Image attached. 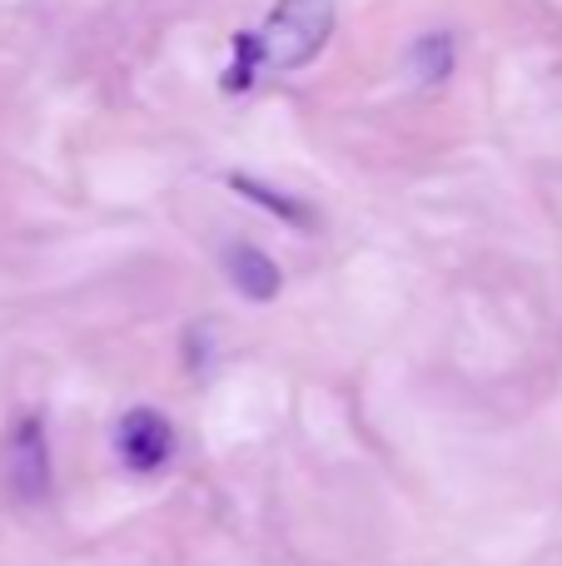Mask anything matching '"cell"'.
Segmentation results:
<instances>
[{"label": "cell", "instance_id": "obj_3", "mask_svg": "<svg viewBox=\"0 0 562 566\" xmlns=\"http://www.w3.org/2000/svg\"><path fill=\"white\" fill-rule=\"evenodd\" d=\"M6 478L20 497H45L50 488V452H45V422L40 418H20L10 432V452H6Z\"/></svg>", "mask_w": 562, "mask_h": 566}, {"label": "cell", "instance_id": "obj_4", "mask_svg": "<svg viewBox=\"0 0 562 566\" xmlns=\"http://www.w3.org/2000/svg\"><path fill=\"white\" fill-rule=\"evenodd\" d=\"M225 269H229V279H235V289L244 293V298L269 303V298L279 293V264L264 254V249H254V244H229Z\"/></svg>", "mask_w": 562, "mask_h": 566}, {"label": "cell", "instance_id": "obj_5", "mask_svg": "<svg viewBox=\"0 0 562 566\" xmlns=\"http://www.w3.org/2000/svg\"><path fill=\"white\" fill-rule=\"evenodd\" d=\"M408 70H414L418 85H444V80L454 75V40H448L444 30L418 35L414 45H408Z\"/></svg>", "mask_w": 562, "mask_h": 566}, {"label": "cell", "instance_id": "obj_6", "mask_svg": "<svg viewBox=\"0 0 562 566\" xmlns=\"http://www.w3.org/2000/svg\"><path fill=\"white\" fill-rule=\"evenodd\" d=\"M229 185L239 189V195H249V199H259V205H269V209H279L284 219H294V224H309V214L299 205H289L284 195H274V189H264V185H254V179H244V175H235Z\"/></svg>", "mask_w": 562, "mask_h": 566}, {"label": "cell", "instance_id": "obj_1", "mask_svg": "<svg viewBox=\"0 0 562 566\" xmlns=\"http://www.w3.org/2000/svg\"><path fill=\"white\" fill-rule=\"evenodd\" d=\"M334 35V0H279L259 30L235 35V65L225 70V90H249L254 70H304Z\"/></svg>", "mask_w": 562, "mask_h": 566}, {"label": "cell", "instance_id": "obj_2", "mask_svg": "<svg viewBox=\"0 0 562 566\" xmlns=\"http://www.w3.org/2000/svg\"><path fill=\"white\" fill-rule=\"evenodd\" d=\"M115 452L129 472H159L175 458V428L155 408H129L115 428Z\"/></svg>", "mask_w": 562, "mask_h": 566}]
</instances>
